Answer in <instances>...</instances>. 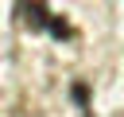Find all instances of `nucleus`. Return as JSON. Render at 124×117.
Returning <instances> with one entry per match:
<instances>
[{
    "label": "nucleus",
    "instance_id": "nucleus-1",
    "mask_svg": "<svg viewBox=\"0 0 124 117\" xmlns=\"http://www.w3.org/2000/svg\"><path fill=\"white\" fill-rule=\"evenodd\" d=\"M16 12H19V23H23V27H31V31H43V27H46V31H50V20H54V16H50L46 4H19Z\"/></svg>",
    "mask_w": 124,
    "mask_h": 117
},
{
    "label": "nucleus",
    "instance_id": "nucleus-2",
    "mask_svg": "<svg viewBox=\"0 0 124 117\" xmlns=\"http://www.w3.org/2000/svg\"><path fill=\"white\" fill-rule=\"evenodd\" d=\"M50 35H54V39H70V35H74V27H70L62 16H54V20H50Z\"/></svg>",
    "mask_w": 124,
    "mask_h": 117
},
{
    "label": "nucleus",
    "instance_id": "nucleus-3",
    "mask_svg": "<svg viewBox=\"0 0 124 117\" xmlns=\"http://www.w3.org/2000/svg\"><path fill=\"white\" fill-rule=\"evenodd\" d=\"M70 94H74V101H78V105H81V109H89V90H85V86H81V82H78V86H74V90H70Z\"/></svg>",
    "mask_w": 124,
    "mask_h": 117
}]
</instances>
